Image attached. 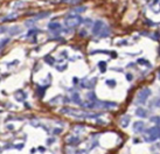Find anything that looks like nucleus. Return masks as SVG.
<instances>
[{"label":"nucleus","instance_id":"4","mask_svg":"<svg viewBox=\"0 0 160 154\" xmlns=\"http://www.w3.org/2000/svg\"><path fill=\"white\" fill-rule=\"evenodd\" d=\"M151 96V90L148 88H144L138 92L137 95V99H136V104L137 105H143V104H145L147 102V98Z\"/></svg>","mask_w":160,"mask_h":154},{"label":"nucleus","instance_id":"16","mask_svg":"<svg viewBox=\"0 0 160 154\" xmlns=\"http://www.w3.org/2000/svg\"><path fill=\"white\" fill-rule=\"evenodd\" d=\"M150 107H160V97H154L150 103Z\"/></svg>","mask_w":160,"mask_h":154},{"label":"nucleus","instance_id":"18","mask_svg":"<svg viewBox=\"0 0 160 154\" xmlns=\"http://www.w3.org/2000/svg\"><path fill=\"white\" fill-rule=\"evenodd\" d=\"M49 15H50V12H49V11H46V12H41V13H39V14H36V18L34 19V20L45 19V18H47V16H49Z\"/></svg>","mask_w":160,"mask_h":154},{"label":"nucleus","instance_id":"10","mask_svg":"<svg viewBox=\"0 0 160 154\" xmlns=\"http://www.w3.org/2000/svg\"><path fill=\"white\" fill-rule=\"evenodd\" d=\"M110 34H111V29H110V27L109 26H104L103 27V29L101 30V33H99V36L101 37H108V36H110Z\"/></svg>","mask_w":160,"mask_h":154},{"label":"nucleus","instance_id":"9","mask_svg":"<svg viewBox=\"0 0 160 154\" xmlns=\"http://www.w3.org/2000/svg\"><path fill=\"white\" fill-rule=\"evenodd\" d=\"M147 115H148V111L145 109H143V107H138L136 110V116L139 118H146Z\"/></svg>","mask_w":160,"mask_h":154},{"label":"nucleus","instance_id":"34","mask_svg":"<svg viewBox=\"0 0 160 154\" xmlns=\"http://www.w3.org/2000/svg\"><path fill=\"white\" fill-rule=\"evenodd\" d=\"M70 4H77V3H79L81 0H68Z\"/></svg>","mask_w":160,"mask_h":154},{"label":"nucleus","instance_id":"8","mask_svg":"<svg viewBox=\"0 0 160 154\" xmlns=\"http://www.w3.org/2000/svg\"><path fill=\"white\" fill-rule=\"evenodd\" d=\"M48 29L51 30V32H56V30L62 29V26H61L60 22H50L48 25Z\"/></svg>","mask_w":160,"mask_h":154},{"label":"nucleus","instance_id":"6","mask_svg":"<svg viewBox=\"0 0 160 154\" xmlns=\"http://www.w3.org/2000/svg\"><path fill=\"white\" fill-rule=\"evenodd\" d=\"M105 26V24L102 21V20H96V21L94 22V25H92V34L94 35H99L101 30L103 29V27Z\"/></svg>","mask_w":160,"mask_h":154},{"label":"nucleus","instance_id":"35","mask_svg":"<svg viewBox=\"0 0 160 154\" xmlns=\"http://www.w3.org/2000/svg\"><path fill=\"white\" fill-rule=\"evenodd\" d=\"M126 77H127V79H129V81H131V79H132V75H130V74H127Z\"/></svg>","mask_w":160,"mask_h":154},{"label":"nucleus","instance_id":"22","mask_svg":"<svg viewBox=\"0 0 160 154\" xmlns=\"http://www.w3.org/2000/svg\"><path fill=\"white\" fill-rule=\"evenodd\" d=\"M18 18V14H11L6 18H3L1 19V21H12V20H15V19Z\"/></svg>","mask_w":160,"mask_h":154},{"label":"nucleus","instance_id":"29","mask_svg":"<svg viewBox=\"0 0 160 154\" xmlns=\"http://www.w3.org/2000/svg\"><path fill=\"white\" fill-rule=\"evenodd\" d=\"M46 89H47V86H43V88H39V89H37V90H39V96L40 97H43Z\"/></svg>","mask_w":160,"mask_h":154},{"label":"nucleus","instance_id":"24","mask_svg":"<svg viewBox=\"0 0 160 154\" xmlns=\"http://www.w3.org/2000/svg\"><path fill=\"white\" fill-rule=\"evenodd\" d=\"M87 98H88V100H90V102H96L97 100V98L95 97V94L94 92H88L87 94Z\"/></svg>","mask_w":160,"mask_h":154},{"label":"nucleus","instance_id":"37","mask_svg":"<svg viewBox=\"0 0 160 154\" xmlns=\"http://www.w3.org/2000/svg\"><path fill=\"white\" fill-rule=\"evenodd\" d=\"M54 140L55 139H48L47 140V144H51V142H54Z\"/></svg>","mask_w":160,"mask_h":154},{"label":"nucleus","instance_id":"28","mask_svg":"<svg viewBox=\"0 0 160 154\" xmlns=\"http://www.w3.org/2000/svg\"><path fill=\"white\" fill-rule=\"evenodd\" d=\"M57 99H62V97H61V96H56V97H54V98H51V99H50V104H56V103H58Z\"/></svg>","mask_w":160,"mask_h":154},{"label":"nucleus","instance_id":"5","mask_svg":"<svg viewBox=\"0 0 160 154\" xmlns=\"http://www.w3.org/2000/svg\"><path fill=\"white\" fill-rule=\"evenodd\" d=\"M118 104L113 102H105V100H98L95 102V107L97 109H112V107H117Z\"/></svg>","mask_w":160,"mask_h":154},{"label":"nucleus","instance_id":"20","mask_svg":"<svg viewBox=\"0 0 160 154\" xmlns=\"http://www.w3.org/2000/svg\"><path fill=\"white\" fill-rule=\"evenodd\" d=\"M8 32L11 35H16V34H19L21 32V28L18 27V26H14V27H12L11 29H8Z\"/></svg>","mask_w":160,"mask_h":154},{"label":"nucleus","instance_id":"27","mask_svg":"<svg viewBox=\"0 0 160 154\" xmlns=\"http://www.w3.org/2000/svg\"><path fill=\"white\" fill-rule=\"evenodd\" d=\"M150 121H152V123H155V124H158V126H160V117H158V116L151 117Z\"/></svg>","mask_w":160,"mask_h":154},{"label":"nucleus","instance_id":"30","mask_svg":"<svg viewBox=\"0 0 160 154\" xmlns=\"http://www.w3.org/2000/svg\"><path fill=\"white\" fill-rule=\"evenodd\" d=\"M85 26H87V27H92V21H91V19H85Z\"/></svg>","mask_w":160,"mask_h":154},{"label":"nucleus","instance_id":"41","mask_svg":"<svg viewBox=\"0 0 160 154\" xmlns=\"http://www.w3.org/2000/svg\"><path fill=\"white\" fill-rule=\"evenodd\" d=\"M159 79H160V74H159Z\"/></svg>","mask_w":160,"mask_h":154},{"label":"nucleus","instance_id":"31","mask_svg":"<svg viewBox=\"0 0 160 154\" xmlns=\"http://www.w3.org/2000/svg\"><path fill=\"white\" fill-rule=\"evenodd\" d=\"M40 30L39 29H33V30H29L28 32V34H27V36H32V35H34L35 33H39Z\"/></svg>","mask_w":160,"mask_h":154},{"label":"nucleus","instance_id":"32","mask_svg":"<svg viewBox=\"0 0 160 154\" xmlns=\"http://www.w3.org/2000/svg\"><path fill=\"white\" fill-rule=\"evenodd\" d=\"M53 132L56 133V134H58V133H62V128H56V130H54Z\"/></svg>","mask_w":160,"mask_h":154},{"label":"nucleus","instance_id":"21","mask_svg":"<svg viewBox=\"0 0 160 154\" xmlns=\"http://www.w3.org/2000/svg\"><path fill=\"white\" fill-rule=\"evenodd\" d=\"M137 63L140 64V65H146V67H151V64H150V62H148L147 60H145V58H139L138 61H137Z\"/></svg>","mask_w":160,"mask_h":154},{"label":"nucleus","instance_id":"40","mask_svg":"<svg viewBox=\"0 0 160 154\" xmlns=\"http://www.w3.org/2000/svg\"><path fill=\"white\" fill-rule=\"evenodd\" d=\"M39 151H40V152H45V148H41V147H39Z\"/></svg>","mask_w":160,"mask_h":154},{"label":"nucleus","instance_id":"2","mask_svg":"<svg viewBox=\"0 0 160 154\" xmlns=\"http://www.w3.org/2000/svg\"><path fill=\"white\" fill-rule=\"evenodd\" d=\"M146 136L144 137V141L153 142L157 139H160V126H153L145 130Z\"/></svg>","mask_w":160,"mask_h":154},{"label":"nucleus","instance_id":"36","mask_svg":"<svg viewBox=\"0 0 160 154\" xmlns=\"http://www.w3.org/2000/svg\"><path fill=\"white\" fill-rule=\"evenodd\" d=\"M79 34H81V36H85V35H87V33H85L84 30H82V32H81Z\"/></svg>","mask_w":160,"mask_h":154},{"label":"nucleus","instance_id":"23","mask_svg":"<svg viewBox=\"0 0 160 154\" xmlns=\"http://www.w3.org/2000/svg\"><path fill=\"white\" fill-rule=\"evenodd\" d=\"M98 68H99L101 73H104L106 70V62H104V61H101L99 63H98Z\"/></svg>","mask_w":160,"mask_h":154},{"label":"nucleus","instance_id":"14","mask_svg":"<svg viewBox=\"0 0 160 154\" xmlns=\"http://www.w3.org/2000/svg\"><path fill=\"white\" fill-rule=\"evenodd\" d=\"M67 142L69 145H78L79 142H81V140L78 139V137H68Z\"/></svg>","mask_w":160,"mask_h":154},{"label":"nucleus","instance_id":"3","mask_svg":"<svg viewBox=\"0 0 160 154\" xmlns=\"http://www.w3.org/2000/svg\"><path fill=\"white\" fill-rule=\"evenodd\" d=\"M83 19L79 15H69L64 19V26L67 28H75L82 24Z\"/></svg>","mask_w":160,"mask_h":154},{"label":"nucleus","instance_id":"11","mask_svg":"<svg viewBox=\"0 0 160 154\" xmlns=\"http://www.w3.org/2000/svg\"><path fill=\"white\" fill-rule=\"evenodd\" d=\"M26 97H27V95H26V92L22 90H19L15 92V98H16V100H19V102H24V100L26 99Z\"/></svg>","mask_w":160,"mask_h":154},{"label":"nucleus","instance_id":"12","mask_svg":"<svg viewBox=\"0 0 160 154\" xmlns=\"http://www.w3.org/2000/svg\"><path fill=\"white\" fill-rule=\"evenodd\" d=\"M97 78L95 77V78H92L91 81H88L87 83H84V82H81V86H83V88H87V89H91V88H94V85L95 83H96Z\"/></svg>","mask_w":160,"mask_h":154},{"label":"nucleus","instance_id":"19","mask_svg":"<svg viewBox=\"0 0 160 154\" xmlns=\"http://www.w3.org/2000/svg\"><path fill=\"white\" fill-rule=\"evenodd\" d=\"M82 106H83V107H85V109H94V107H95V102L87 100V102L82 103Z\"/></svg>","mask_w":160,"mask_h":154},{"label":"nucleus","instance_id":"25","mask_svg":"<svg viewBox=\"0 0 160 154\" xmlns=\"http://www.w3.org/2000/svg\"><path fill=\"white\" fill-rule=\"evenodd\" d=\"M45 61H46V62H47L48 64H51V65L55 63V58L51 57V56H49V55H47V56L45 57Z\"/></svg>","mask_w":160,"mask_h":154},{"label":"nucleus","instance_id":"17","mask_svg":"<svg viewBox=\"0 0 160 154\" xmlns=\"http://www.w3.org/2000/svg\"><path fill=\"white\" fill-rule=\"evenodd\" d=\"M71 100H73L75 104H77V105H82V103H83V102H82V99H81V97H79V95L77 94V92H74Z\"/></svg>","mask_w":160,"mask_h":154},{"label":"nucleus","instance_id":"39","mask_svg":"<svg viewBox=\"0 0 160 154\" xmlns=\"http://www.w3.org/2000/svg\"><path fill=\"white\" fill-rule=\"evenodd\" d=\"M7 128H8V130H13V126H12V125H8V126H7Z\"/></svg>","mask_w":160,"mask_h":154},{"label":"nucleus","instance_id":"13","mask_svg":"<svg viewBox=\"0 0 160 154\" xmlns=\"http://www.w3.org/2000/svg\"><path fill=\"white\" fill-rule=\"evenodd\" d=\"M130 116L129 115H125V116H123L122 117V119H121V125H122V127H127L129 126V124H130Z\"/></svg>","mask_w":160,"mask_h":154},{"label":"nucleus","instance_id":"1","mask_svg":"<svg viewBox=\"0 0 160 154\" xmlns=\"http://www.w3.org/2000/svg\"><path fill=\"white\" fill-rule=\"evenodd\" d=\"M60 112L63 113V115H68L74 118H77V119H91V118L98 117V115H96V113H90V112L83 111V110L70 109V107H63L62 110H60Z\"/></svg>","mask_w":160,"mask_h":154},{"label":"nucleus","instance_id":"38","mask_svg":"<svg viewBox=\"0 0 160 154\" xmlns=\"http://www.w3.org/2000/svg\"><path fill=\"white\" fill-rule=\"evenodd\" d=\"M70 100H71V99H69V98H64L63 102H64V103H70Z\"/></svg>","mask_w":160,"mask_h":154},{"label":"nucleus","instance_id":"7","mask_svg":"<svg viewBox=\"0 0 160 154\" xmlns=\"http://www.w3.org/2000/svg\"><path fill=\"white\" fill-rule=\"evenodd\" d=\"M145 130L146 128H145V123L144 121H134V124H133V132L142 133Z\"/></svg>","mask_w":160,"mask_h":154},{"label":"nucleus","instance_id":"42","mask_svg":"<svg viewBox=\"0 0 160 154\" xmlns=\"http://www.w3.org/2000/svg\"><path fill=\"white\" fill-rule=\"evenodd\" d=\"M0 48H1V47H0Z\"/></svg>","mask_w":160,"mask_h":154},{"label":"nucleus","instance_id":"15","mask_svg":"<svg viewBox=\"0 0 160 154\" xmlns=\"http://www.w3.org/2000/svg\"><path fill=\"white\" fill-rule=\"evenodd\" d=\"M85 7L84 6H79V7H74L73 9H70V14H73V13H77V15H79V13H83L85 12Z\"/></svg>","mask_w":160,"mask_h":154},{"label":"nucleus","instance_id":"33","mask_svg":"<svg viewBox=\"0 0 160 154\" xmlns=\"http://www.w3.org/2000/svg\"><path fill=\"white\" fill-rule=\"evenodd\" d=\"M15 148H18V149H21V148H24V144H19V145H15Z\"/></svg>","mask_w":160,"mask_h":154},{"label":"nucleus","instance_id":"26","mask_svg":"<svg viewBox=\"0 0 160 154\" xmlns=\"http://www.w3.org/2000/svg\"><path fill=\"white\" fill-rule=\"evenodd\" d=\"M105 84L108 85V86H110V88H113V86H116V81L115 79H106Z\"/></svg>","mask_w":160,"mask_h":154}]
</instances>
